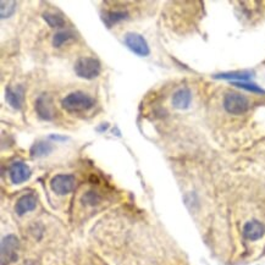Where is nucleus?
<instances>
[{
  "label": "nucleus",
  "mask_w": 265,
  "mask_h": 265,
  "mask_svg": "<svg viewBox=\"0 0 265 265\" xmlns=\"http://www.w3.org/2000/svg\"><path fill=\"white\" fill-rule=\"evenodd\" d=\"M94 105L93 98L83 92H72L61 100V106L68 112H81Z\"/></svg>",
  "instance_id": "obj_1"
},
{
  "label": "nucleus",
  "mask_w": 265,
  "mask_h": 265,
  "mask_svg": "<svg viewBox=\"0 0 265 265\" xmlns=\"http://www.w3.org/2000/svg\"><path fill=\"white\" fill-rule=\"evenodd\" d=\"M75 73L79 77L85 80H93L99 76L100 73V62L94 58L83 56L75 62L73 66Z\"/></svg>",
  "instance_id": "obj_2"
},
{
  "label": "nucleus",
  "mask_w": 265,
  "mask_h": 265,
  "mask_svg": "<svg viewBox=\"0 0 265 265\" xmlns=\"http://www.w3.org/2000/svg\"><path fill=\"white\" fill-rule=\"evenodd\" d=\"M224 108L234 115H242L248 110L249 102L243 94L237 92H229L224 97Z\"/></svg>",
  "instance_id": "obj_3"
},
{
  "label": "nucleus",
  "mask_w": 265,
  "mask_h": 265,
  "mask_svg": "<svg viewBox=\"0 0 265 265\" xmlns=\"http://www.w3.org/2000/svg\"><path fill=\"white\" fill-rule=\"evenodd\" d=\"M19 240L14 235H9L2 241V265L14 263L17 259Z\"/></svg>",
  "instance_id": "obj_4"
},
{
  "label": "nucleus",
  "mask_w": 265,
  "mask_h": 265,
  "mask_svg": "<svg viewBox=\"0 0 265 265\" xmlns=\"http://www.w3.org/2000/svg\"><path fill=\"white\" fill-rule=\"evenodd\" d=\"M76 186V180L72 175H56L50 181V188L59 196H65L72 192Z\"/></svg>",
  "instance_id": "obj_5"
},
{
  "label": "nucleus",
  "mask_w": 265,
  "mask_h": 265,
  "mask_svg": "<svg viewBox=\"0 0 265 265\" xmlns=\"http://www.w3.org/2000/svg\"><path fill=\"white\" fill-rule=\"evenodd\" d=\"M125 44L126 47L129 48L131 52H133L135 54L139 56H147L149 55L150 50L149 47H148V43L145 42L144 38L142 37L141 34L138 33H133V32H130L125 35Z\"/></svg>",
  "instance_id": "obj_6"
},
{
  "label": "nucleus",
  "mask_w": 265,
  "mask_h": 265,
  "mask_svg": "<svg viewBox=\"0 0 265 265\" xmlns=\"http://www.w3.org/2000/svg\"><path fill=\"white\" fill-rule=\"evenodd\" d=\"M35 111H37L38 116L43 120H53L55 115V109L53 105L52 98L48 94H42L41 97H38V99L35 100Z\"/></svg>",
  "instance_id": "obj_7"
},
{
  "label": "nucleus",
  "mask_w": 265,
  "mask_h": 265,
  "mask_svg": "<svg viewBox=\"0 0 265 265\" xmlns=\"http://www.w3.org/2000/svg\"><path fill=\"white\" fill-rule=\"evenodd\" d=\"M9 176H10L11 182L15 184H20L25 181H27L31 176V170L25 163L16 162L9 169Z\"/></svg>",
  "instance_id": "obj_8"
},
{
  "label": "nucleus",
  "mask_w": 265,
  "mask_h": 265,
  "mask_svg": "<svg viewBox=\"0 0 265 265\" xmlns=\"http://www.w3.org/2000/svg\"><path fill=\"white\" fill-rule=\"evenodd\" d=\"M264 232L265 226L261 224L260 221H258V220H251V221H248L243 226V236H245L247 240H259L260 237H263Z\"/></svg>",
  "instance_id": "obj_9"
},
{
  "label": "nucleus",
  "mask_w": 265,
  "mask_h": 265,
  "mask_svg": "<svg viewBox=\"0 0 265 265\" xmlns=\"http://www.w3.org/2000/svg\"><path fill=\"white\" fill-rule=\"evenodd\" d=\"M5 99L11 108L20 110L23 104V88L21 86L16 88L8 87L5 91Z\"/></svg>",
  "instance_id": "obj_10"
},
{
  "label": "nucleus",
  "mask_w": 265,
  "mask_h": 265,
  "mask_svg": "<svg viewBox=\"0 0 265 265\" xmlns=\"http://www.w3.org/2000/svg\"><path fill=\"white\" fill-rule=\"evenodd\" d=\"M191 102H192V94H191L190 89L181 88L175 94L172 95V105L176 109L184 110L190 106Z\"/></svg>",
  "instance_id": "obj_11"
},
{
  "label": "nucleus",
  "mask_w": 265,
  "mask_h": 265,
  "mask_svg": "<svg viewBox=\"0 0 265 265\" xmlns=\"http://www.w3.org/2000/svg\"><path fill=\"white\" fill-rule=\"evenodd\" d=\"M35 205H37V198H35L34 195H31V193H29V195L22 196V197L17 201L15 210H16V213L21 216V215H25V214L28 213V211L33 210Z\"/></svg>",
  "instance_id": "obj_12"
},
{
  "label": "nucleus",
  "mask_w": 265,
  "mask_h": 265,
  "mask_svg": "<svg viewBox=\"0 0 265 265\" xmlns=\"http://www.w3.org/2000/svg\"><path fill=\"white\" fill-rule=\"evenodd\" d=\"M126 17H127V13H125V11L116 10V11H106V13H104L102 19L108 27H111L112 25L120 22V21L125 20Z\"/></svg>",
  "instance_id": "obj_13"
},
{
  "label": "nucleus",
  "mask_w": 265,
  "mask_h": 265,
  "mask_svg": "<svg viewBox=\"0 0 265 265\" xmlns=\"http://www.w3.org/2000/svg\"><path fill=\"white\" fill-rule=\"evenodd\" d=\"M53 150V145L49 142H37L31 147V156L33 158H41L48 156Z\"/></svg>",
  "instance_id": "obj_14"
},
{
  "label": "nucleus",
  "mask_w": 265,
  "mask_h": 265,
  "mask_svg": "<svg viewBox=\"0 0 265 265\" xmlns=\"http://www.w3.org/2000/svg\"><path fill=\"white\" fill-rule=\"evenodd\" d=\"M251 73L249 72H241V71H238V72H225V73H219V75H215L214 77L215 79H224V80H237V82L240 81H248L249 79H251Z\"/></svg>",
  "instance_id": "obj_15"
},
{
  "label": "nucleus",
  "mask_w": 265,
  "mask_h": 265,
  "mask_svg": "<svg viewBox=\"0 0 265 265\" xmlns=\"http://www.w3.org/2000/svg\"><path fill=\"white\" fill-rule=\"evenodd\" d=\"M43 19L50 27H62L65 25V20L62 19L60 15H56L53 13H44Z\"/></svg>",
  "instance_id": "obj_16"
},
{
  "label": "nucleus",
  "mask_w": 265,
  "mask_h": 265,
  "mask_svg": "<svg viewBox=\"0 0 265 265\" xmlns=\"http://www.w3.org/2000/svg\"><path fill=\"white\" fill-rule=\"evenodd\" d=\"M73 37H75V35H73L72 32H70V31L58 32V33H55L54 37H53V46L56 48L61 47L62 44L66 43L67 41L72 40Z\"/></svg>",
  "instance_id": "obj_17"
},
{
  "label": "nucleus",
  "mask_w": 265,
  "mask_h": 265,
  "mask_svg": "<svg viewBox=\"0 0 265 265\" xmlns=\"http://www.w3.org/2000/svg\"><path fill=\"white\" fill-rule=\"evenodd\" d=\"M232 85L236 86V87H240V88H243L246 89V91H249L252 92V93H258V94H265V91L263 88H260L259 86L255 85V83H252V82H247V81H234L232 82Z\"/></svg>",
  "instance_id": "obj_18"
},
{
  "label": "nucleus",
  "mask_w": 265,
  "mask_h": 265,
  "mask_svg": "<svg viewBox=\"0 0 265 265\" xmlns=\"http://www.w3.org/2000/svg\"><path fill=\"white\" fill-rule=\"evenodd\" d=\"M0 14H2V17L3 19H5V17H10L11 15L15 13V10H16V3L15 2H10V0H8V2H4L3 0L2 3H0Z\"/></svg>",
  "instance_id": "obj_19"
}]
</instances>
